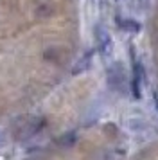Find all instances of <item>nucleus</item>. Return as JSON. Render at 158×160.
Masks as SVG:
<instances>
[{"mask_svg": "<svg viewBox=\"0 0 158 160\" xmlns=\"http://www.w3.org/2000/svg\"><path fill=\"white\" fill-rule=\"evenodd\" d=\"M144 79V68L140 65V61H133V78H131V90L136 99H140V83Z\"/></svg>", "mask_w": 158, "mask_h": 160, "instance_id": "nucleus-3", "label": "nucleus"}, {"mask_svg": "<svg viewBox=\"0 0 158 160\" xmlns=\"http://www.w3.org/2000/svg\"><path fill=\"white\" fill-rule=\"evenodd\" d=\"M108 83L113 90H119V92H126V70L121 63H115L108 68Z\"/></svg>", "mask_w": 158, "mask_h": 160, "instance_id": "nucleus-1", "label": "nucleus"}, {"mask_svg": "<svg viewBox=\"0 0 158 160\" xmlns=\"http://www.w3.org/2000/svg\"><path fill=\"white\" fill-rule=\"evenodd\" d=\"M93 36H95L97 51H99L102 56H110V52L113 49V42H111V36H110V32L106 31V27H104V25H95Z\"/></svg>", "mask_w": 158, "mask_h": 160, "instance_id": "nucleus-2", "label": "nucleus"}, {"mask_svg": "<svg viewBox=\"0 0 158 160\" xmlns=\"http://www.w3.org/2000/svg\"><path fill=\"white\" fill-rule=\"evenodd\" d=\"M92 56H93V51H88L85 56H81L77 63L72 67V74H81L85 70H88V67L92 65Z\"/></svg>", "mask_w": 158, "mask_h": 160, "instance_id": "nucleus-4", "label": "nucleus"}, {"mask_svg": "<svg viewBox=\"0 0 158 160\" xmlns=\"http://www.w3.org/2000/svg\"><path fill=\"white\" fill-rule=\"evenodd\" d=\"M59 142H61L63 146H72L74 142H76V133H67V135L59 140Z\"/></svg>", "mask_w": 158, "mask_h": 160, "instance_id": "nucleus-6", "label": "nucleus"}, {"mask_svg": "<svg viewBox=\"0 0 158 160\" xmlns=\"http://www.w3.org/2000/svg\"><path fill=\"white\" fill-rule=\"evenodd\" d=\"M119 25H121V29L128 31V32H138V31H140V23L135 22V20H131V18L119 20Z\"/></svg>", "mask_w": 158, "mask_h": 160, "instance_id": "nucleus-5", "label": "nucleus"}, {"mask_svg": "<svg viewBox=\"0 0 158 160\" xmlns=\"http://www.w3.org/2000/svg\"><path fill=\"white\" fill-rule=\"evenodd\" d=\"M155 106H156V112H158V95H155Z\"/></svg>", "mask_w": 158, "mask_h": 160, "instance_id": "nucleus-7", "label": "nucleus"}]
</instances>
